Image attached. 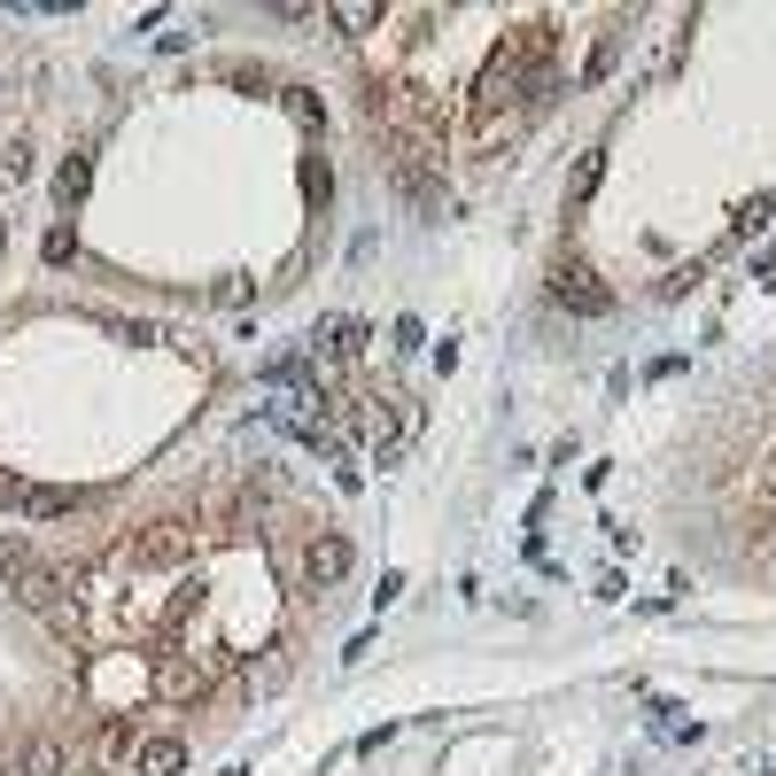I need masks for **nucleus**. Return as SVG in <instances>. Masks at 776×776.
I'll use <instances>...</instances> for the list:
<instances>
[{
  "label": "nucleus",
  "mask_w": 776,
  "mask_h": 776,
  "mask_svg": "<svg viewBox=\"0 0 776 776\" xmlns=\"http://www.w3.org/2000/svg\"><path fill=\"white\" fill-rule=\"evenodd\" d=\"M552 303L575 311V318H606V311H614V295H606L583 264H559V272H552Z\"/></svg>",
  "instance_id": "obj_1"
},
{
  "label": "nucleus",
  "mask_w": 776,
  "mask_h": 776,
  "mask_svg": "<svg viewBox=\"0 0 776 776\" xmlns=\"http://www.w3.org/2000/svg\"><path fill=\"white\" fill-rule=\"evenodd\" d=\"M17 598H24L32 614H63V598H71V575H63V567H40V559H32V567L17 575Z\"/></svg>",
  "instance_id": "obj_2"
},
{
  "label": "nucleus",
  "mask_w": 776,
  "mask_h": 776,
  "mask_svg": "<svg viewBox=\"0 0 776 776\" xmlns=\"http://www.w3.org/2000/svg\"><path fill=\"white\" fill-rule=\"evenodd\" d=\"M303 575L326 590V583H342L349 575V536H311V552H303Z\"/></svg>",
  "instance_id": "obj_3"
},
{
  "label": "nucleus",
  "mask_w": 776,
  "mask_h": 776,
  "mask_svg": "<svg viewBox=\"0 0 776 776\" xmlns=\"http://www.w3.org/2000/svg\"><path fill=\"white\" fill-rule=\"evenodd\" d=\"M179 768H187V745H179V737H140L133 776H179Z\"/></svg>",
  "instance_id": "obj_4"
},
{
  "label": "nucleus",
  "mask_w": 776,
  "mask_h": 776,
  "mask_svg": "<svg viewBox=\"0 0 776 776\" xmlns=\"http://www.w3.org/2000/svg\"><path fill=\"white\" fill-rule=\"evenodd\" d=\"M140 559H156V567H171V559H187V528H179V521H156V528L140 536Z\"/></svg>",
  "instance_id": "obj_5"
},
{
  "label": "nucleus",
  "mask_w": 776,
  "mask_h": 776,
  "mask_svg": "<svg viewBox=\"0 0 776 776\" xmlns=\"http://www.w3.org/2000/svg\"><path fill=\"white\" fill-rule=\"evenodd\" d=\"M24 776H71L63 737H32V745H24Z\"/></svg>",
  "instance_id": "obj_6"
},
{
  "label": "nucleus",
  "mask_w": 776,
  "mask_h": 776,
  "mask_svg": "<svg viewBox=\"0 0 776 776\" xmlns=\"http://www.w3.org/2000/svg\"><path fill=\"white\" fill-rule=\"evenodd\" d=\"M17 513H32V521H55V513H78V490H24V505Z\"/></svg>",
  "instance_id": "obj_7"
},
{
  "label": "nucleus",
  "mask_w": 776,
  "mask_h": 776,
  "mask_svg": "<svg viewBox=\"0 0 776 776\" xmlns=\"http://www.w3.org/2000/svg\"><path fill=\"white\" fill-rule=\"evenodd\" d=\"M156 691H164V699H195V691H202V675H195L187 660H164V668H156Z\"/></svg>",
  "instance_id": "obj_8"
},
{
  "label": "nucleus",
  "mask_w": 776,
  "mask_h": 776,
  "mask_svg": "<svg viewBox=\"0 0 776 776\" xmlns=\"http://www.w3.org/2000/svg\"><path fill=\"white\" fill-rule=\"evenodd\" d=\"M24 567H32V544H24V536H0V590H9Z\"/></svg>",
  "instance_id": "obj_9"
},
{
  "label": "nucleus",
  "mask_w": 776,
  "mask_h": 776,
  "mask_svg": "<svg viewBox=\"0 0 776 776\" xmlns=\"http://www.w3.org/2000/svg\"><path fill=\"white\" fill-rule=\"evenodd\" d=\"M598 171H606V156H583V164H575V179H567V210H575V202H590Z\"/></svg>",
  "instance_id": "obj_10"
},
{
  "label": "nucleus",
  "mask_w": 776,
  "mask_h": 776,
  "mask_svg": "<svg viewBox=\"0 0 776 776\" xmlns=\"http://www.w3.org/2000/svg\"><path fill=\"white\" fill-rule=\"evenodd\" d=\"M86 179H94V164H86V156H71V164H63V179H55V195H63V202H78V195H86Z\"/></svg>",
  "instance_id": "obj_11"
},
{
  "label": "nucleus",
  "mask_w": 776,
  "mask_h": 776,
  "mask_svg": "<svg viewBox=\"0 0 776 776\" xmlns=\"http://www.w3.org/2000/svg\"><path fill=\"white\" fill-rule=\"evenodd\" d=\"M420 342H428V326L420 318H397V342H388V349H420Z\"/></svg>",
  "instance_id": "obj_12"
},
{
  "label": "nucleus",
  "mask_w": 776,
  "mask_h": 776,
  "mask_svg": "<svg viewBox=\"0 0 776 776\" xmlns=\"http://www.w3.org/2000/svg\"><path fill=\"white\" fill-rule=\"evenodd\" d=\"M334 24L342 32H365V24H380V9H334Z\"/></svg>",
  "instance_id": "obj_13"
},
{
  "label": "nucleus",
  "mask_w": 776,
  "mask_h": 776,
  "mask_svg": "<svg viewBox=\"0 0 776 776\" xmlns=\"http://www.w3.org/2000/svg\"><path fill=\"white\" fill-rule=\"evenodd\" d=\"M753 280H776V241H768V249L753 256Z\"/></svg>",
  "instance_id": "obj_14"
}]
</instances>
